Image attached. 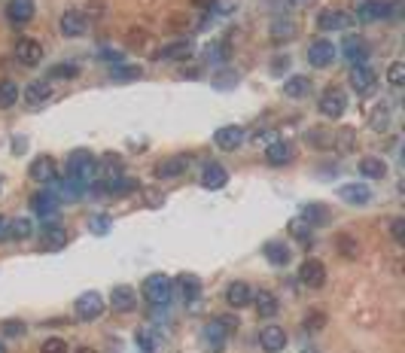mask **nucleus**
Listing matches in <instances>:
<instances>
[{
	"instance_id": "50",
	"label": "nucleus",
	"mask_w": 405,
	"mask_h": 353,
	"mask_svg": "<svg viewBox=\"0 0 405 353\" xmlns=\"http://www.w3.org/2000/svg\"><path fill=\"white\" fill-rule=\"evenodd\" d=\"M189 3H192V6H198V10H208L213 0H189Z\"/></svg>"
},
{
	"instance_id": "24",
	"label": "nucleus",
	"mask_w": 405,
	"mask_h": 353,
	"mask_svg": "<svg viewBox=\"0 0 405 353\" xmlns=\"http://www.w3.org/2000/svg\"><path fill=\"white\" fill-rule=\"evenodd\" d=\"M253 305H256V314L262 317V320H272L277 314V308H281V301H277L274 293H268V289H259V293L253 295Z\"/></svg>"
},
{
	"instance_id": "35",
	"label": "nucleus",
	"mask_w": 405,
	"mask_h": 353,
	"mask_svg": "<svg viewBox=\"0 0 405 353\" xmlns=\"http://www.w3.org/2000/svg\"><path fill=\"white\" fill-rule=\"evenodd\" d=\"M311 91V80L308 76H289L287 82H283V95L287 98H305Z\"/></svg>"
},
{
	"instance_id": "13",
	"label": "nucleus",
	"mask_w": 405,
	"mask_h": 353,
	"mask_svg": "<svg viewBox=\"0 0 405 353\" xmlns=\"http://www.w3.org/2000/svg\"><path fill=\"white\" fill-rule=\"evenodd\" d=\"M298 280L311 289H320L326 284V265L320 259H305L302 268H298Z\"/></svg>"
},
{
	"instance_id": "44",
	"label": "nucleus",
	"mask_w": 405,
	"mask_h": 353,
	"mask_svg": "<svg viewBox=\"0 0 405 353\" xmlns=\"http://www.w3.org/2000/svg\"><path fill=\"white\" fill-rule=\"evenodd\" d=\"M323 326H326V314H323V310H308V314H305V329L320 332Z\"/></svg>"
},
{
	"instance_id": "36",
	"label": "nucleus",
	"mask_w": 405,
	"mask_h": 353,
	"mask_svg": "<svg viewBox=\"0 0 405 353\" xmlns=\"http://www.w3.org/2000/svg\"><path fill=\"white\" fill-rule=\"evenodd\" d=\"M83 183H76V180H70V176H64V180L58 183V198H64V201H76L83 195Z\"/></svg>"
},
{
	"instance_id": "51",
	"label": "nucleus",
	"mask_w": 405,
	"mask_h": 353,
	"mask_svg": "<svg viewBox=\"0 0 405 353\" xmlns=\"http://www.w3.org/2000/svg\"><path fill=\"white\" fill-rule=\"evenodd\" d=\"M3 238H6V220L0 216V241H3Z\"/></svg>"
},
{
	"instance_id": "19",
	"label": "nucleus",
	"mask_w": 405,
	"mask_h": 353,
	"mask_svg": "<svg viewBox=\"0 0 405 353\" xmlns=\"http://www.w3.org/2000/svg\"><path fill=\"white\" fill-rule=\"evenodd\" d=\"M338 198L347 201V204H357V207H362V204L372 201V189H369L366 183H347V186L338 189Z\"/></svg>"
},
{
	"instance_id": "47",
	"label": "nucleus",
	"mask_w": 405,
	"mask_h": 353,
	"mask_svg": "<svg viewBox=\"0 0 405 353\" xmlns=\"http://www.w3.org/2000/svg\"><path fill=\"white\" fill-rule=\"evenodd\" d=\"M40 353H67V344H64V338H46Z\"/></svg>"
},
{
	"instance_id": "49",
	"label": "nucleus",
	"mask_w": 405,
	"mask_h": 353,
	"mask_svg": "<svg viewBox=\"0 0 405 353\" xmlns=\"http://www.w3.org/2000/svg\"><path fill=\"white\" fill-rule=\"evenodd\" d=\"M390 235H393L396 244H405V220L402 216H396V220L390 223Z\"/></svg>"
},
{
	"instance_id": "31",
	"label": "nucleus",
	"mask_w": 405,
	"mask_h": 353,
	"mask_svg": "<svg viewBox=\"0 0 405 353\" xmlns=\"http://www.w3.org/2000/svg\"><path fill=\"white\" fill-rule=\"evenodd\" d=\"M390 6H393V3H381V0H369L366 6H360V19H362V22H378V19H387L390 12H393Z\"/></svg>"
},
{
	"instance_id": "22",
	"label": "nucleus",
	"mask_w": 405,
	"mask_h": 353,
	"mask_svg": "<svg viewBox=\"0 0 405 353\" xmlns=\"http://www.w3.org/2000/svg\"><path fill=\"white\" fill-rule=\"evenodd\" d=\"M110 305H113V310H119V314H128V310L138 308V293H134L131 286H113Z\"/></svg>"
},
{
	"instance_id": "28",
	"label": "nucleus",
	"mask_w": 405,
	"mask_h": 353,
	"mask_svg": "<svg viewBox=\"0 0 405 353\" xmlns=\"http://www.w3.org/2000/svg\"><path fill=\"white\" fill-rule=\"evenodd\" d=\"M226 183H229V171H226L223 165H217V161H210L201 174V186L204 189H223Z\"/></svg>"
},
{
	"instance_id": "23",
	"label": "nucleus",
	"mask_w": 405,
	"mask_h": 353,
	"mask_svg": "<svg viewBox=\"0 0 405 353\" xmlns=\"http://www.w3.org/2000/svg\"><path fill=\"white\" fill-rule=\"evenodd\" d=\"M58 27H61L64 37L76 40V37H83V34H85V16H83V12H76V10H70V12H64V16H61Z\"/></svg>"
},
{
	"instance_id": "17",
	"label": "nucleus",
	"mask_w": 405,
	"mask_h": 353,
	"mask_svg": "<svg viewBox=\"0 0 405 353\" xmlns=\"http://www.w3.org/2000/svg\"><path fill=\"white\" fill-rule=\"evenodd\" d=\"M213 140H217V146H219V150L234 152L241 144H244V128H238V125H223V128H217V134H213Z\"/></svg>"
},
{
	"instance_id": "11",
	"label": "nucleus",
	"mask_w": 405,
	"mask_h": 353,
	"mask_svg": "<svg viewBox=\"0 0 405 353\" xmlns=\"http://www.w3.org/2000/svg\"><path fill=\"white\" fill-rule=\"evenodd\" d=\"M64 244H67V229H64V225L46 223L40 229V247L46 253H58V250H64Z\"/></svg>"
},
{
	"instance_id": "15",
	"label": "nucleus",
	"mask_w": 405,
	"mask_h": 353,
	"mask_svg": "<svg viewBox=\"0 0 405 353\" xmlns=\"http://www.w3.org/2000/svg\"><path fill=\"white\" fill-rule=\"evenodd\" d=\"M28 176H31V180H37V183H52V180H58V165H55L52 155H40V159L31 161Z\"/></svg>"
},
{
	"instance_id": "5",
	"label": "nucleus",
	"mask_w": 405,
	"mask_h": 353,
	"mask_svg": "<svg viewBox=\"0 0 405 353\" xmlns=\"http://www.w3.org/2000/svg\"><path fill=\"white\" fill-rule=\"evenodd\" d=\"M74 314H76V320H83V323L98 320V317L104 314V299L98 293H83L74 305Z\"/></svg>"
},
{
	"instance_id": "8",
	"label": "nucleus",
	"mask_w": 405,
	"mask_h": 353,
	"mask_svg": "<svg viewBox=\"0 0 405 353\" xmlns=\"http://www.w3.org/2000/svg\"><path fill=\"white\" fill-rule=\"evenodd\" d=\"M336 55H338V49H336L332 40H314V43L308 46V65L323 70V67H329L332 61H336Z\"/></svg>"
},
{
	"instance_id": "39",
	"label": "nucleus",
	"mask_w": 405,
	"mask_h": 353,
	"mask_svg": "<svg viewBox=\"0 0 405 353\" xmlns=\"http://www.w3.org/2000/svg\"><path fill=\"white\" fill-rule=\"evenodd\" d=\"M110 225H113V220L107 214L89 216V231H91V235H107V231H110Z\"/></svg>"
},
{
	"instance_id": "34",
	"label": "nucleus",
	"mask_w": 405,
	"mask_h": 353,
	"mask_svg": "<svg viewBox=\"0 0 405 353\" xmlns=\"http://www.w3.org/2000/svg\"><path fill=\"white\" fill-rule=\"evenodd\" d=\"M122 174V159L119 155H104L101 161H98V174L95 176H101V180H110V176H119Z\"/></svg>"
},
{
	"instance_id": "52",
	"label": "nucleus",
	"mask_w": 405,
	"mask_h": 353,
	"mask_svg": "<svg viewBox=\"0 0 405 353\" xmlns=\"http://www.w3.org/2000/svg\"><path fill=\"white\" fill-rule=\"evenodd\" d=\"M76 353H95V350H91V348H80V350H76Z\"/></svg>"
},
{
	"instance_id": "46",
	"label": "nucleus",
	"mask_w": 405,
	"mask_h": 353,
	"mask_svg": "<svg viewBox=\"0 0 405 353\" xmlns=\"http://www.w3.org/2000/svg\"><path fill=\"white\" fill-rule=\"evenodd\" d=\"M387 80H390V86H396V89L402 86L405 82V65L402 61H393V65L387 67Z\"/></svg>"
},
{
	"instance_id": "20",
	"label": "nucleus",
	"mask_w": 405,
	"mask_h": 353,
	"mask_svg": "<svg viewBox=\"0 0 405 353\" xmlns=\"http://www.w3.org/2000/svg\"><path fill=\"white\" fill-rule=\"evenodd\" d=\"M34 0H10L6 3V19H10L12 25H28L34 19Z\"/></svg>"
},
{
	"instance_id": "40",
	"label": "nucleus",
	"mask_w": 405,
	"mask_h": 353,
	"mask_svg": "<svg viewBox=\"0 0 405 353\" xmlns=\"http://www.w3.org/2000/svg\"><path fill=\"white\" fill-rule=\"evenodd\" d=\"M80 76V67L76 65H55L49 70V80H76Z\"/></svg>"
},
{
	"instance_id": "12",
	"label": "nucleus",
	"mask_w": 405,
	"mask_h": 353,
	"mask_svg": "<svg viewBox=\"0 0 405 353\" xmlns=\"http://www.w3.org/2000/svg\"><path fill=\"white\" fill-rule=\"evenodd\" d=\"M259 348L265 353H281L287 348V332H283L277 323H268V326L259 329Z\"/></svg>"
},
{
	"instance_id": "6",
	"label": "nucleus",
	"mask_w": 405,
	"mask_h": 353,
	"mask_svg": "<svg viewBox=\"0 0 405 353\" xmlns=\"http://www.w3.org/2000/svg\"><path fill=\"white\" fill-rule=\"evenodd\" d=\"M357 25V16L344 10H326L317 16V27L320 31H347V27Z\"/></svg>"
},
{
	"instance_id": "37",
	"label": "nucleus",
	"mask_w": 405,
	"mask_h": 353,
	"mask_svg": "<svg viewBox=\"0 0 405 353\" xmlns=\"http://www.w3.org/2000/svg\"><path fill=\"white\" fill-rule=\"evenodd\" d=\"M19 86L16 80H0V107H12V104L19 101Z\"/></svg>"
},
{
	"instance_id": "2",
	"label": "nucleus",
	"mask_w": 405,
	"mask_h": 353,
	"mask_svg": "<svg viewBox=\"0 0 405 353\" xmlns=\"http://www.w3.org/2000/svg\"><path fill=\"white\" fill-rule=\"evenodd\" d=\"M171 295H174V286L168 274H149L144 280V299L149 305H168Z\"/></svg>"
},
{
	"instance_id": "18",
	"label": "nucleus",
	"mask_w": 405,
	"mask_h": 353,
	"mask_svg": "<svg viewBox=\"0 0 405 353\" xmlns=\"http://www.w3.org/2000/svg\"><path fill=\"white\" fill-rule=\"evenodd\" d=\"M186 168H189V155H171V159L155 165V176L159 180H174V176L186 174Z\"/></svg>"
},
{
	"instance_id": "32",
	"label": "nucleus",
	"mask_w": 405,
	"mask_h": 353,
	"mask_svg": "<svg viewBox=\"0 0 405 353\" xmlns=\"http://www.w3.org/2000/svg\"><path fill=\"white\" fill-rule=\"evenodd\" d=\"M49 95H52V86H49V80H37L31 82L25 91V101L31 104V107H40L43 101H49Z\"/></svg>"
},
{
	"instance_id": "25",
	"label": "nucleus",
	"mask_w": 405,
	"mask_h": 353,
	"mask_svg": "<svg viewBox=\"0 0 405 353\" xmlns=\"http://www.w3.org/2000/svg\"><path fill=\"white\" fill-rule=\"evenodd\" d=\"M31 207H34V214L37 216H55L58 214V207H61V201H58V195L55 192H37L31 198Z\"/></svg>"
},
{
	"instance_id": "10",
	"label": "nucleus",
	"mask_w": 405,
	"mask_h": 353,
	"mask_svg": "<svg viewBox=\"0 0 405 353\" xmlns=\"http://www.w3.org/2000/svg\"><path fill=\"white\" fill-rule=\"evenodd\" d=\"M293 159H296V144L293 140H272V144L265 146V161L272 168H283V165H289Z\"/></svg>"
},
{
	"instance_id": "1",
	"label": "nucleus",
	"mask_w": 405,
	"mask_h": 353,
	"mask_svg": "<svg viewBox=\"0 0 405 353\" xmlns=\"http://www.w3.org/2000/svg\"><path fill=\"white\" fill-rule=\"evenodd\" d=\"M95 174H98V159L91 152L76 150L67 159V176H70V180H76V183H83V186H85L89 180H95Z\"/></svg>"
},
{
	"instance_id": "53",
	"label": "nucleus",
	"mask_w": 405,
	"mask_h": 353,
	"mask_svg": "<svg viewBox=\"0 0 405 353\" xmlns=\"http://www.w3.org/2000/svg\"><path fill=\"white\" fill-rule=\"evenodd\" d=\"M0 353H6V348H3V344H0Z\"/></svg>"
},
{
	"instance_id": "43",
	"label": "nucleus",
	"mask_w": 405,
	"mask_h": 353,
	"mask_svg": "<svg viewBox=\"0 0 405 353\" xmlns=\"http://www.w3.org/2000/svg\"><path fill=\"white\" fill-rule=\"evenodd\" d=\"M138 76H140V67L138 65H128V67L119 65V67H113V80H116V82H131V80H138Z\"/></svg>"
},
{
	"instance_id": "9",
	"label": "nucleus",
	"mask_w": 405,
	"mask_h": 353,
	"mask_svg": "<svg viewBox=\"0 0 405 353\" xmlns=\"http://www.w3.org/2000/svg\"><path fill=\"white\" fill-rule=\"evenodd\" d=\"M317 107H320V113H323L326 119H338L341 113L347 110V95H344L341 89L332 86V89H326L323 95H320V104H317Z\"/></svg>"
},
{
	"instance_id": "4",
	"label": "nucleus",
	"mask_w": 405,
	"mask_h": 353,
	"mask_svg": "<svg viewBox=\"0 0 405 353\" xmlns=\"http://www.w3.org/2000/svg\"><path fill=\"white\" fill-rule=\"evenodd\" d=\"M95 195H131V192H138V180L134 176H125V174H119V176H110V180H101L95 189H91Z\"/></svg>"
},
{
	"instance_id": "26",
	"label": "nucleus",
	"mask_w": 405,
	"mask_h": 353,
	"mask_svg": "<svg viewBox=\"0 0 405 353\" xmlns=\"http://www.w3.org/2000/svg\"><path fill=\"white\" fill-rule=\"evenodd\" d=\"M226 301H229L232 308H247L253 301V289L244 284V280H234V284H229V289H226Z\"/></svg>"
},
{
	"instance_id": "29",
	"label": "nucleus",
	"mask_w": 405,
	"mask_h": 353,
	"mask_svg": "<svg viewBox=\"0 0 405 353\" xmlns=\"http://www.w3.org/2000/svg\"><path fill=\"white\" fill-rule=\"evenodd\" d=\"M262 256H265L272 265L283 268V265L289 262V247L283 244V241H268L265 247H262Z\"/></svg>"
},
{
	"instance_id": "3",
	"label": "nucleus",
	"mask_w": 405,
	"mask_h": 353,
	"mask_svg": "<svg viewBox=\"0 0 405 353\" xmlns=\"http://www.w3.org/2000/svg\"><path fill=\"white\" fill-rule=\"evenodd\" d=\"M234 329H238V320H234V317H217L213 323L204 326L201 335H204V341H210L213 350H219L226 344V338H229Z\"/></svg>"
},
{
	"instance_id": "14",
	"label": "nucleus",
	"mask_w": 405,
	"mask_h": 353,
	"mask_svg": "<svg viewBox=\"0 0 405 353\" xmlns=\"http://www.w3.org/2000/svg\"><path fill=\"white\" fill-rule=\"evenodd\" d=\"M171 286H174L177 299L186 301V305H192V301L201 295V280H198L195 274H180L177 280H171Z\"/></svg>"
},
{
	"instance_id": "42",
	"label": "nucleus",
	"mask_w": 405,
	"mask_h": 353,
	"mask_svg": "<svg viewBox=\"0 0 405 353\" xmlns=\"http://www.w3.org/2000/svg\"><path fill=\"white\" fill-rule=\"evenodd\" d=\"M289 235H293V238H298V241H302V244H308V241H311V225L305 223L302 216H298V220H293V223H289Z\"/></svg>"
},
{
	"instance_id": "38",
	"label": "nucleus",
	"mask_w": 405,
	"mask_h": 353,
	"mask_svg": "<svg viewBox=\"0 0 405 353\" xmlns=\"http://www.w3.org/2000/svg\"><path fill=\"white\" fill-rule=\"evenodd\" d=\"M192 52L189 40H180V43H171V46H162L159 55L155 58H186V55Z\"/></svg>"
},
{
	"instance_id": "27",
	"label": "nucleus",
	"mask_w": 405,
	"mask_h": 353,
	"mask_svg": "<svg viewBox=\"0 0 405 353\" xmlns=\"http://www.w3.org/2000/svg\"><path fill=\"white\" fill-rule=\"evenodd\" d=\"M341 49H344V58L351 61V65H366L369 46H366V40H362V37H347Z\"/></svg>"
},
{
	"instance_id": "16",
	"label": "nucleus",
	"mask_w": 405,
	"mask_h": 353,
	"mask_svg": "<svg viewBox=\"0 0 405 353\" xmlns=\"http://www.w3.org/2000/svg\"><path fill=\"white\" fill-rule=\"evenodd\" d=\"M16 61L19 65H25V67H37L43 61V46L37 43V40H31V37H21L16 43Z\"/></svg>"
},
{
	"instance_id": "45",
	"label": "nucleus",
	"mask_w": 405,
	"mask_h": 353,
	"mask_svg": "<svg viewBox=\"0 0 405 353\" xmlns=\"http://www.w3.org/2000/svg\"><path fill=\"white\" fill-rule=\"evenodd\" d=\"M138 348H140V353H153L155 350V335L149 329H138Z\"/></svg>"
},
{
	"instance_id": "48",
	"label": "nucleus",
	"mask_w": 405,
	"mask_h": 353,
	"mask_svg": "<svg viewBox=\"0 0 405 353\" xmlns=\"http://www.w3.org/2000/svg\"><path fill=\"white\" fill-rule=\"evenodd\" d=\"M28 332V326L21 320H6L3 323V335H10V338H21Z\"/></svg>"
},
{
	"instance_id": "41",
	"label": "nucleus",
	"mask_w": 405,
	"mask_h": 353,
	"mask_svg": "<svg viewBox=\"0 0 405 353\" xmlns=\"http://www.w3.org/2000/svg\"><path fill=\"white\" fill-rule=\"evenodd\" d=\"M338 250H341V256H347V259H357L360 256V244L353 241L351 235H338Z\"/></svg>"
},
{
	"instance_id": "21",
	"label": "nucleus",
	"mask_w": 405,
	"mask_h": 353,
	"mask_svg": "<svg viewBox=\"0 0 405 353\" xmlns=\"http://www.w3.org/2000/svg\"><path fill=\"white\" fill-rule=\"evenodd\" d=\"M302 220L311 225V229H320V225H326L332 220V210L326 207V204H317V201H308L302 204Z\"/></svg>"
},
{
	"instance_id": "30",
	"label": "nucleus",
	"mask_w": 405,
	"mask_h": 353,
	"mask_svg": "<svg viewBox=\"0 0 405 353\" xmlns=\"http://www.w3.org/2000/svg\"><path fill=\"white\" fill-rule=\"evenodd\" d=\"M360 174L369 180H381V176H387V161L378 155H366V159H360Z\"/></svg>"
},
{
	"instance_id": "33",
	"label": "nucleus",
	"mask_w": 405,
	"mask_h": 353,
	"mask_svg": "<svg viewBox=\"0 0 405 353\" xmlns=\"http://www.w3.org/2000/svg\"><path fill=\"white\" fill-rule=\"evenodd\" d=\"M31 235H34V225L28 216H19V220L6 223V238H12V241H28Z\"/></svg>"
},
{
	"instance_id": "7",
	"label": "nucleus",
	"mask_w": 405,
	"mask_h": 353,
	"mask_svg": "<svg viewBox=\"0 0 405 353\" xmlns=\"http://www.w3.org/2000/svg\"><path fill=\"white\" fill-rule=\"evenodd\" d=\"M347 80H351V89L357 91V95H372V91L378 89V73L366 65H353Z\"/></svg>"
}]
</instances>
